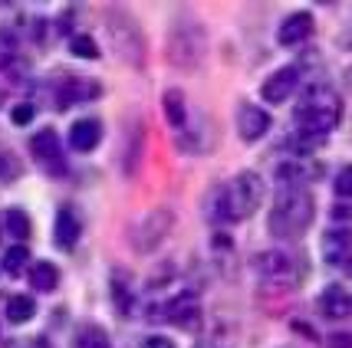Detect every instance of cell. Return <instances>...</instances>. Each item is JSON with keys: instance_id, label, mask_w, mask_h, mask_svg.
Segmentation results:
<instances>
[{"instance_id": "1", "label": "cell", "mask_w": 352, "mask_h": 348, "mask_svg": "<svg viewBox=\"0 0 352 348\" xmlns=\"http://www.w3.org/2000/svg\"><path fill=\"white\" fill-rule=\"evenodd\" d=\"M316 217V197L309 194L307 187H290L280 184L274 197V211H270V233L276 240H300L309 230Z\"/></svg>"}, {"instance_id": "2", "label": "cell", "mask_w": 352, "mask_h": 348, "mask_svg": "<svg viewBox=\"0 0 352 348\" xmlns=\"http://www.w3.org/2000/svg\"><path fill=\"white\" fill-rule=\"evenodd\" d=\"M293 119H296V132L300 135L326 138L329 132H336V125L342 121V99H339V92L333 86L316 82V86H309L303 92Z\"/></svg>"}, {"instance_id": "3", "label": "cell", "mask_w": 352, "mask_h": 348, "mask_svg": "<svg viewBox=\"0 0 352 348\" xmlns=\"http://www.w3.org/2000/svg\"><path fill=\"white\" fill-rule=\"evenodd\" d=\"M263 204V178L257 171H241L230 178L214 197V217L217 220H247L261 211Z\"/></svg>"}, {"instance_id": "4", "label": "cell", "mask_w": 352, "mask_h": 348, "mask_svg": "<svg viewBox=\"0 0 352 348\" xmlns=\"http://www.w3.org/2000/svg\"><path fill=\"white\" fill-rule=\"evenodd\" d=\"M208 56V33L195 16H178L165 40V60L178 73H195Z\"/></svg>"}, {"instance_id": "5", "label": "cell", "mask_w": 352, "mask_h": 348, "mask_svg": "<svg viewBox=\"0 0 352 348\" xmlns=\"http://www.w3.org/2000/svg\"><path fill=\"white\" fill-rule=\"evenodd\" d=\"M106 30H109V43H112V49H116L125 62L145 66L148 43H145V33H142V27L135 23V16H129L125 10H109L106 14Z\"/></svg>"}, {"instance_id": "6", "label": "cell", "mask_w": 352, "mask_h": 348, "mask_svg": "<svg viewBox=\"0 0 352 348\" xmlns=\"http://www.w3.org/2000/svg\"><path fill=\"white\" fill-rule=\"evenodd\" d=\"M254 270L261 279L276 286H296L303 279V259L287 253V250H263L254 257Z\"/></svg>"}, {"instance_id": "7", "label": "cell", "mask_w": 352, "mask_h": 348, "mask_svg": "<svg viewBox=\"0 0 352 348\" xmlns=\"http://www.w3.org/2000/svg\"><path fill=\"white\" fill-rule=\"evenodd\" d=\"M148 312H152L148 318L171 322L175 329H184V332H195V329L201 325V303H198V296H195V292H182V296L168 299V303L152 305Z\"/></svg>"}, {"instance_id": "8", "label": "cell", "mask_w": 352, "mask_h": 348, "mask_svg": "<svg viewBox=\"0 0 352 348\" xmlns=\"http://www.w3.org/2000/svg\"><path fill=\"white\" fill-rule=\"evenodd\" d=\"M171 227H175V213L165 211V207L145 213L135 227H132V246H135L138 253H152L155 246L171 233Z\"/></svg>"}, {"instance_id": "9", "label": "cell", "mask_w": 352, "mask_h": 348, "mask_svg": "<svg viewBox=\"0 0 352 348\" xmlns=\"http://www.w3.org/2000/svg\"><path fill=\"white\" fill-rule=\"evenodd\" d=\"M102 95V86L92 76H66L56 82L53 89V99H56V108H73L82 106V102H92Z\"/></svg>"}, {"instance_id": "10", "label": "cell", "mask_w": 352, "mask_h": 348, "mask_svg": "<svg viewBox=\"0 0 352 348\" xmlns=\"http://www.w3.org/2000/svg\"><path fill=\"white\" fill-rule=\"evenodd\" d=\"M30 154L36 158V165L50 171V174H63L66 171V158H63V141L53 128H40L30 138Z\"/></svg>"}, {"instance_id": "11", "label": "cell", "mask_w": 352, "mask_h": 348, "mask_svg": "<svg viewBox=\"0 0 352 348\" xmlns=\"http://www.w3.org/2000/svg\"><path fill=\"white\" fill-rule=\"evenodd\" d=\"M296 86H300V66H280L261 82V99L267 106H280L296 92Z\"/></svg>"}, {"instance_id": "12", "label": "cell", "mask_w": 352, "mask_h": 348, "mask_svg": "<svg viewBox=\"0 0 352 348\" xmlns=\"http://www.w3.org/2000/svg\"><path fill=\"white\" fill-rule=\"evenodd\" d=\"M234 121H237V135L244 138V141H250V145H254V141H261V138H267V132L274 128L270 112L261 108V106H254V102H241Z\"/></svg>"}, {"instance_id": "13", "label": "cell", "mask_w": 352, "mask_h": 348, "mask_svg": "<svg viewBox=\"0 0 352 348\" xmlns=\"http://www.w3.org/2000/svg\"><path fill=\"white\" fill-rule=\"evenodd\" d=\"M313 14L309 10H296V14L283 16V23L276 27V43L280 46H300L303 40L313 36Z\"/></svg>"}, {"instance_id": "14", "label": "cell", "mask_w": 352, "mask_h": 348, "mask_svg": "<svg viewBox=\"0 0 352 348\" xmlns=\"http://www.w3.org/2000/svg\"><path fill=\"white\" fill-rule=\"evenodd\" d=\"M320 312H322V318H329V322L349 318L352 316V292L346 286H339V283H329L320 296Z\"/></svg>"}, {"instance_id": "15", "label": "cell", "mask_w": 352, "mask_h": 348, "mask_svg": "<svg viewBox=\"0 0 352 348\" xmlns=\"http://www.w3.org/2000/svg\"><path fill=\"white\" fill-rule=\"evenodd\" d=\"M79 217L73 213V207H60L56 211V224H53V240L60 250H73L79 240Z\"/></svg>"}, {"instance_id": "16", "label": "cell", "mask_w": 352, "mask_h": 348, "mask_svg": "<svg viewBox=\"0 0 352 348\" xmlns=\"http://www.w3.org/2000/svg\"><path fill=\"white\" fill-rule=\"evenodd\" d=\"M322 257L333 266H342L352 257V233L349 230H329L322 237Z\"/></svg>"}, {"instance_id": "17", "label": "cell", "mask_w": 352, "mask_h": 348, "mask_svg": "<svg viewBox=\"0 0 352 348\" xmlns=\"http://www.w3.org/2000/svg\"><path fill=\"white\" fill-rule=\"evenodd\" d=\"M102 141V125L96 119H79L73 121V128H69V145L76 148V152H92L96 145Z\"/></svg>"}, {"instance_id": "18", "label": "cell", "mask_w": 352, "mask_h": 348, "mask_svg": "<svg viewBox=\"0 0 352 348\" xmlns=\"http://www.w3.org/2000/svg\"><path fill=\"white\" fill-rule=\"evenodd\" d=\"M30 286L36 292H53V289L60 286V266L56 263H50V259H36L30 263Z\"/></svg>"}, {"instance_id": "19", "label": "cell", "mask_w": 352, "mask_h": 348, "mask_svg": "<svg viewBox=\"0 0 352 348\" xmlns=\"http://www.w3.org/2000/svg\"><path fill=\"white\" fill-rule=\"evenodd\" d=\"M162 108H165V119H168L171 128H184L188 125V95L182 89H165Z\"/></svg>"}, {"instance_id": "20", "label": "cell", "mask_w": 352, "mask_h": 348, "mask_svg": "<svg viewBox=\"0 0 352 348\" xmlns=\"http://www.w3.org/2000/svg\"><path fill=\"white\" fill-rule=\"evenodd\" d=\"M3 316H7V322L10 325H27L33 316H36V299L33 296H10L7 299V305H3Z\"/></svg>"}, {"instance_id": "21", "label": "cell", "mask_w": 352, "mask_h": 348, "mask_svg": "<svg viewBox=\"0 0 352 348\" xmlns=\"http://www.w3.org/2000/svg\"><path fill=\"white\" fill-rule=\"evenodd\" d=\"M73 348H112V338H109V332L102 329V325H82L76 332V338H73Z\"/></svg>"}, {"instance_id": "22", "label": "cell", "mask_w": 352, "mask_h": 348, "mask_svg": "<svg viewBox=\"0 0 352 348\" xmlns=\"http://www.w3.org/2000/svg\"><path fill=\"white\" fill-rule=\"evenodd\" d=\"M3 230L10 233V237H16V240H27L30 237V217H27V211H20V207H10V211L3 213Z\"/></svg>"}, {"instance_id": "23", "label": "cell", "mask_w": 352, "mask_h": 348, "mask_svg": "<svg viewBox=\"0 0 352 348\" xmlns=\"http://www.w3.org/2000/svg\"><path fill=\"white\" fill-rule=\"evenodd\" d=\"M27 263H30V250L23 243H16V246H10L3 253V272H10V276H20V272L27 270Z\"/></svg>"}, {"instance_id": "24", "label": "cell", "mask_w": 352, "mask_h": 348, "mask_svg": "<svg viewBox=\"0 0 352 348\" xmlns=\"http://www.w3.org/2000/svg\"><path fill=\"white\" fill-rule=\"evenodd\" d=\"M112 299H116V309L122 312V318L129 316V309H132V286L125 283L122 272L112 276Z\"/></svg>"}, {"instance_id": "25", "label": "cell", "mask_w": 352, "mask_h": 348, "mask_svg": "<svg viewBox=\"0 0 352 348\" xmlns=\"http://www.w3.org/2000/svg\"><path fill=\"white\" fill-rule=\"evenodd\" d=\"M69 49H73V56H79V60H99V43L92 40L89 33H76L69 40Z\"/></svg>"}, {"instance_id": "26", "label": "cell", "mask_w": 352, "mask_h": 348, "mask_svg": "<svg viewBox=\"0 0 352 348\" xmlns=\"http://www.w3.org/2000/svg\"><path fill=\"white\" fill-rule=\"evenodd\" d=\"M336 194L339 197H352V165H342L339 167V174H336Z\"/></svg>"}, {"instance_id": "27", "label": "cell", "mask_w": 352, "mask_h": 348, "mask_svg": "<svg viewBox=\"0 0 352 348\" xmlns=\"http://www.w3.org/2000/svg\"><path fill=\"white\" fill-rule=\"evenodd\" d=\"M33 115H36L33 102H20V106L10 108V121H14V125H30Z\"/></svg>"}, {"instance_id": "28", "label": "cell", "mask_w": 352, "mask_h": 348, "mask_svg": "<svg viewBox=\"0 0 352 348\" xmlns=\"http://www.w3.org/2000/svg\"><path fill=\"white\" fill-rule=\"evenodd\" d=\"M326 348H352V332H333L326 338Z\"/></svg>"}, {"instance_id": "29", "label": "cell", "mask_w": 352, "mask_h": 348, "mask_svg": "<svg viewBox=\"0 0 352 348\" xmlns=\"http://www.w3.org/2000/svg\"><path fill=\"white\" fill-rule=\"evenodd\" d=\"M142 348H178V345L171 342L168 335H148V338L142 342Z\"/></svg>"}, {"instance_id": "30", "label": "cell", "mask_w": 352, "mask_h": 348, "mask_svg": "<svg viewBox=\"0 0 352 348\" xmlns=\"http://www.w3.org/2000/svg\"><path fill=\"white\" fill-rule=\"evenodd\" d=\"M342 89L352 92V66H346V73H342Z\"/></svg>"}, {"instance_id": "31", "label": "cell", "mask_w": 352, "mask_h": 348, "mask_svg": "<svg viewBox=\"0 0 352 348\" xmlns=\"http://www.w3.org/2000/svg\"><path fill=\"white\" fill-rule=\"evenodd\" d=\"M342 272H346V276H352V257L346 259V263H342Z\"/></svg>"}]
</instances>
